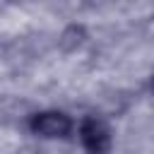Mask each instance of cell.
<instances>
[{"label":"cell","mask_w":154,"mask_h":154,"mask_svg":"<svg viewBox=\"0 0 154 154\" xmlns=\"http://www.w3.org/2000/svg\"><path fill=\"white\" fill-rule=\"evenodd\" d=\"M26 125H29L31 135H36L41 140H67L72 132H77L75 118L58 108H46V111L31 113Z\"/></svg>","instance_id":"cell-1"},{"label":"cell","mask_w":154,"mask_h":154,"mask_svg":"<svg viewBox=\"0 0 154 154\" xmlns=\"http://www.w3.org/2000/svg\"><path fill=\"white\" fill-rule=\"evenodd\" d=\"M87 38H89V34H87V29H84L82 24H70V26H65V29L60 31L58 46H60L65 53H75L77 48L84 46Z\"/></svg>","instance_id":"cell-3"},{"label":"cell","mask_w":154,"mask_h":154,"mask_svg":"<svg viewBox=\"0 0 154 154\" xmlns=\"http://www.w3.org/2000/svg\"><path fill=\"white\" fill-rule=\"evenodd\" d=\"M77 140L84 154H111L113 149V132L99 116H82L77 123Z\"/></svg>","instance_id":"cell-2"},{"label":"cell","mask_w":154,"mask_h":154,"mask_svg":"<svg viewBox=\"0 0 154 154\" xmlns=\"http://www.w3.org/2000/svg\"><path fill=\"white\" fill-rule=\"evenodd\" d=\"M152 91H154V75H152Z\"/></svg>","instance_id":"cell-4"}]
</instances>
